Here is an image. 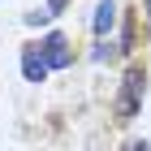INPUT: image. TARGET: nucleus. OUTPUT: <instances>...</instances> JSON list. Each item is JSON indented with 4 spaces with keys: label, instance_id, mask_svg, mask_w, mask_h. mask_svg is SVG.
Listing matches in <instances>:
<instances>
[{
    "label": "nucleus",
    "instance_id": "1",
    "mask_svg": "<svg viewBox=\"0 0 151 151\" xmlns=\"http://www.w3.org/2000/svg\"><path fill=\"white\" fill-rule=\"evenodd\" d=\"M142 69H129L125 82H121V99H116V121H129V116L138 112V99H142Z\"/></svg>",
    "mask_w": 151,
    "mask_h": 151
},
{
    "label": "nucleus",
    "instance_id": "2",
    "mask_svg": "<svg viewBox=\"0 0 151 151\" xmlns=\"http://www.w3.org/2000/svg\"><path fill=\"white\" fill-rule=\"evenodd\" d=\"M22 69H26V78H30V82H43L47 60H43V56H35V52H26V56H22Z\"/></svg>",
    "mask_w": 151,
    "mask_h": 151
},
{
    "label": "nucleus",
    "instance_id": "3",
    "mask_svg": "<svg viewBox=\"0 0 151 151\" xmlns=\"http://www.w3.org/2000/svg\"><path fill=\"white\" fill-rule=\"evenodd\" d=\"M47 65H69V52H65V39L60 35L47 39Z\"/></svg>",
    "mask_w": 151,
    "mask_h": 151
},
{
    "label": "nucleus",
    "instance_id": "4",
    "mask_svg": "<svg viewBox=\"0 0 151 151\" xmlns=\"http://www.w3.org/2000/svg\"><path fill=\"white\" fill-rule=\"evenodd\" d=\"M112 17H116V4H112V0H104V4H99V13H95V35H108Z\"/></svg>",
    "mask_w": 151,
    "mask_h": 151
},
{
    "label": "nucleus",
    "instance_id": "5",
    "mask_svg": "<svg viewBox=\"0 0 151 151\" xmlns=\"http://www.w3.org/2000/svg\"><path fill=\"white\" fill-rule=\"evenodd\" d=\"M134 151H147V142H138V147H134Z\"/></svg>",
    "mask_w": 151,
    "mask_h": 151
},
{
    "label": "nucleus",
    "instance_id": "6",
    "mask_svg": "<svg viewBox=\"0 0 151 151\" xmlns=\"http://www.w3.org/2000/svg\"><path fill=\"white\" fill-rule=\"evenodd\" d=\"M147 13H151V0H147Z\"/></svg>",
    "mask_w": 151,
    "mask_h": 151
}]
</instances>
